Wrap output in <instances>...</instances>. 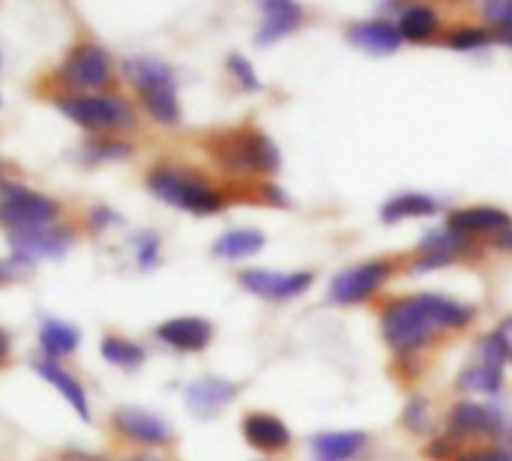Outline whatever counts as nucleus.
Segmentation results:
<instances>
[{
	"mask_svg": "<svg viewBox=\"0 0 512 461\" xmlns=\"http://www.w3.org/2000/svg\"><path fill=\"white\" fill-rule=\"evenodd\" d=\"M504 360H507V357H504V351H501V345H498L495 336L480 339L477 363L468 366V369L459 375L456 387H459L462 393H498L501 384H504Z\"/></svg>",
	"mask_w": 512,
	"mask_h": 461,
	"instance_id": "8",
	"label": "nucleus"
},
{
	"mask_svg": "<svg viewBox=\"0 0 512 461\" xmlns=\"http://www.w3.org/2000/svg\"><path fill=\"white\" fill-rule=\"evenodd\" d=\"M468 249V237L456 234V231H432L426 234V240L420 243V258L414 264L417 273H426V270H435L441 264H450L459 252Z\"/></svg>",
	"mask_w": 512,
	"mask_h": 461,
	"instance_id": "16",
	"label": "nucleus"
},
{
	"mask_svg": "<svg viewBox=\"0 0 512 461\" xmlns=\"http://www.w3.org/2000/svg\"><path fill=\"white\" fill-rule=\"evenodd\" d=\"M498 246H501L504 252H512V228H507V231H501V234H498Z\"/></svg>",
	"mask_w": 512,
	"mask_h": 461,
	"instance_id": "40",
	"label": "nucleus"
},
{
	"mask_svg": "<svg viewBox=\"0 0 512 461\" xmlns=\"http://www.w3.org/2000/svg\"><path fill=\"white\" fill-rule=\"evenodd\" d=\"M126 78L132 81V87L138 90L147 114L162 123L171 126L180 120V105H177V87H174V69L159 60V57H132L123 63Z\"/></svg>",
	"mask_w": 512,
	"mask_h": 461,
	"instance_id": "2",
	"label": "nucleus"
},
{
	"mask_svg": "<svg viewBox=\"0 0 512 461\" xmlns=\"http://www.w3.org/2000/svg\"><path fill=\"white\" fill-rule=\"evenodd\" d=\"M387 276H390V264H384V261L351 267L330 282V300L333 303H360L369 294H375L387 282Z\"/></svg>",
	"mask_w": 512,
	"mask_h": 461,
	"instance_id": "10",
	"label": "nucleus"
},
{
	"mask_svg": "<svg viewBox=\"0 0 512 461\" xmlns=\"http://www.w3.org/2000/svg\"><path fill=\"white\" fill-rule=\"evenodd\" d=\"M228 69H231V75H234L246 90H261V81H258V75H255V69H252V63H249L246 57L231 54V57H228Z\"/></svg>",
	"mask_w": 512,
	"mask_h": 461,
	"instance_id": "31",
	"label": "nucleus"
},
{
	"mask_svg": "<svg viewBox=\"0 0 512 461\" xmlns=\"http://www.w3.org/2000/svg\"><path fill=\"white\" fill-rule=\"evenodd\" d=\"M57 78L72 90H99L111 81V60L99 45L84 42L66 54L57 69Z\"/></svg>",
	"mask_w": 512,
	"mask_h": 461,
	"instance_id": "7",
	"label": "nucleus"
},
{
	"mask_svg": "<svg viewBox=\"0 0 512 461\" xmlns=\"http://www.w3.org/2000/svg\"><path fill=\"white\" fill-rule=\"evenodd\" d=\"M213 153L234 174H249V171L273 174L282 162L276 144L261 132H228L216 141Z\"/></svg>",
	"mask_w": 512,
	"mask_h": 461,
	"instance_id": "4",
	"label": "nucleus"
},
{
	"mask_svg": "<svg viewBox=\"0 0 512 461\" xmlns=\"http://www.w3.org/2000/svg\"><path fill=\"white\" fill-rule=\"evenodd\" d=\"M264 195H267V198H270L273 204H279V207H288V198H285V195H282L279 189H273V186H267V189H264Z\"/></svg>",
	"mask_w": 512,
	"mask_h": 461,
	"instance_id": "39",
	"label": "nucleus"
},
{
	"mask_svg": "<svg viewBox=\"0 0 512 461\" xmlns=\"http://www.w3.org/2000/svg\"><path fill=\"white\" fill-rule=\"evenodd\" d=\"M264 234L258 228H237V231H228L222 234L216 243H213V255L219 258H228V261H240V258H249L255 252L264 249Z\"/></svg>",
	"mask_w": 512,
	"mask_h": 461,
	"instance_id": "24",
	"label": "nucleus"
},
{
	"mask_svg": "<svg viewBox=\"0 0 512 461\" xmlns=\"http://www.w3.org/2000/svg\"><path fill=\"white\" fill-rule=\"evenodd\" d=\"M33 369H36V375L45 381V384H51L66 402H69V408L87 423L90 420V408H87V393H84V387L78 384V378H72L66 369H60V363H54V360H48V357H39V360H33Z\"/></svg>",
	"mask_w": 512,
	"mask_h": 461,
	"instance_id": "15",
	"label": "nucleus"
},
{
	"mask_svg": "<svg viewBox=\"0 0 512 461\" xmlns=\"http://www.w3.org/2000/svg\"><path fill=\"white\" fill-rule=\"evenodd\" d=\"M447 438L459 441V438H471V435H501L504 432V417L495 408L477 405V402H462L453 408L450 423H447Z\"/></svg>",
	"mask_w": 512,
	"mask_h": 461,
	"instance_id": "12",
	"label": "nucleus"
},
{
	"mask_svg": "<svg viewBox=\"0 0 512 461\" xmlns=\"http://www.w3.org/2000/svg\"><path fill=\"white\" fill-rule=\"evenodd\" d=\"M366 447L363 432H327L312 438L315 461H351Z\"/></svg>",
	"mask_w": 512,
	"mask_h": 461,
	"instance_id": "22",
	"label": "nucleus"
},
{
	"mask_svg": "<svg viewBox=\"0 0 512 461\" xmlns=\"http://www.w3.org/2000/svg\"><path fill=\"white\" fill-rule=\"evenodd\" d=\"M132 243H135V261H138V267L141 270L156 267V261H159V237L153 231H141V234H135Z\"/></svg>",
	"mask_w": 512,
	"mask_h": 461,
	"instance_id": "30",
	"label": "nucleus"
},
{
	"mask_svg": "<svg viewBox=\"0 0 512 461\" xmlns=\"http://www.w3.org/2000/svg\"><path fill=\"white\" fill-rule=\"evenodd\" d=\"M132 461H153V459H132Z\"/></svg>",
	"mask_w": 512,
	"mask_h": 461,
	"instance_id": "42",
	"label": "nucleus"
},
{
	"mask_svg": "<svg viewBox=\"0 0 512 461\" xmlns=\"http://www.w3.org/2000/svg\"><path fill=\"white\" fill-rule=\"evenodd\" d=\"M243 435L255 450H264V453H279L291 441L288 426L273 414H249L243 420Z\"/></svg>",
	"mask_w": 512,
	"mask_h": 461,
	"instance_id": "18",
	"label": "nucleus"
},
{
	"mask_svg": "<svg viewBox=\"0 0 512 461\" xmlns=\"http://www.w3.org/2000/svg\"><path fill=\"white\" fill-rule=\"evenodd\" d=\"M495 339H498V345H501L504 357H507V360H512V318L510 321H504V324L498 327Z\"/></svg>",
	"mask_w": 512,
	"mask_h": 461,
	"instance_id": "37",
	"label": "nucleus"
},
{
	"mask_svg": "<svg viewBox=\"0 0 512 461\" xmlns=\"http://www.w3.org/2000/svg\"><path fill=\"white\" fill-rule=\"evenodd\" d=\"M129 144L123 141H114V138H96L84 147V159L87 162H102V159H123L129 156Z\"/></svg>",
	"mask_w": 512,
	"mask_h": 461,
	"instance_id": "28",
	"label": "nucleus"
},
{
	"mask_svg": "<svg viewBox=\"0 0 512 461\" xmlns=\"http://www.w3.org/2000/svg\"><path fill=\"white\" fill-rule=\"evenodd\" d=\"M348 39L369 51V54H393L399 45H402V33L396 24H387V21H366V24H357L351 27Z\"/></svg>",
	"mask_w": 512,
	"mask_h": 461,
	"instance_id": "21",
	"label": "nucleus"
},
{
	"mask_svg": "<svg viewBox=\"0 0 512 461\" xmlns=\"http://www.w3.org/2000/svg\"><path fill=\"white\" fill-rule=\"evenodd\" d=\"M114 222H117V213L114 210H108V207H93L90 210V228L93 231H105Z\"/></svg>",
	"mask_w": 512,
	"mask_h": 461,
	"instance_id": "35",
	"label": "nucleus"
},
{
	"mask_svg": "<svg viewBox=\"0 0 512 461\" xmlns=\"http://www.w3.org/2000/svg\"><path fill=\"white\" fill-rule=\"evenodd\" d=\"M489 39H492V33L483 27H459V30H450V36H447L450 48H456V51L483 48V45H489Z\"/></svg>",
	"mask_w": 512,
	"mask_h": 461,
	"instance_id": "29",
	"label": "nucleus"
},
{
	"mask_svg": "<svg viewBox=\"0 0 512 461\" xmlns=\"http://www.w3.org/2000/svg\"><path fill=\"white\" fill-rule=\"evenodd\" d=\"M261 12H264V24L258 30V45H270L282 36H288L291 30H297V24L303 21V12L297 3H288V0H270V3H261Z\"/></svg>",
	"mask_w": 512,
	"mask_h": 461,
	"instance_id": "20",
	"label": "nucleus"
},
{
	"mask_svg": "<svg viewBox=\"0 0 512 461\" xmlns=\"http://www.w3.org/2000/svg\"><path fill=\"white\" fill-rule=\"evenodd\" d=\"M27 273H30V261L18 258V255H9L0 261V282H15Z\"/></svg>",
	"mask_w": 512,
	"mask_h": 461,
	"instance_id": "34",
	"label": "nucleus"
},
{
	"mask_svg": "<svg viewBox=\"0 0 512 461\" xmlns=\"http://www.w3.org/2000/svg\"><path fill=\"white\" fill-rule=\"evenodd\" d=\"M438 213V201H432L429 195H399L390 198L381 210L384 222H399L408 216H435Z\"/></svg>",
	"mask_w": 512,
	"mask_h": 461,
	"instance_id": "26",
	"label": "nucleus"
},
{
	"mask_svg": "<svg viewBox=\"0 0 512 461\" xmlns=\"http://www.w3.org/2000/svg\"><path fill=\"white\" fill-rule=\"evenodd\" d=\"M114 426L129 438V441H138V444H168L171 441V426L165 420H159L156 414L150 411H138V408H123L114 414Z\"/></svg>",
	"mask_w": 512,
	"mask_h": 461,
	"instance_id": "14",
	"label": "nucleus"
},
{
	"mask_svg": "<svg viewBox=\"0 0 512 461\" xmlns=\"http://www.w3.org/2000/svg\"><path fill=\"white\" fill-rule=\"evenodd\" d=\"M399 33L402 39L411 42H426L438 33V12L432 6H411L405 9L402 21H399Z\"/></svg>",
	"mask_w": 512,
	"mask_h": 461,
	"instance_id": "25",
	"label": "nucleus"
},
{
	"mask_svg": "<svg viewBox=\"0 0 512 461\" xmlns=\"http://www.w3.org/2000/svg\"><path fill=\"white\" fill-rule=\"evenodd\" d=\"M486 18L492 24H498L501 30H512V0H492L486 3Z\"/></svg>",
	"mask_w": 512,
	"mask_h": 461,
	"instance_id": "33",
	"label": "nucleus"
},
{
	"mask_svg": "<svg viewBox=\"0 0 512 461\" xmlns=\"http://www.w3.org/2000/svg\"><path fill=\"white\" fill-rule=\"evenodd\" d=\"M156 339L177 351H204L213 339V327L204 318H171L156 327Z\"/></svg>",
	"mask_w": 512,
	"mask_h": 461,
	"instance_id": "13",
	"label": "nucleus"
},
{
	"mask_svg": "<svg viewBox=\"0 0 512 461\" xmlns=\"http://www.w3.org/2000/svg\"><path fill=\"white\" fill-rule=\"evenodd\" d=\"M78 342H81V333L72 324L57 321V318H42V324H39V345H42L48 360L72 354L78 348Z\"/></svg>",
	"mask_w": 512,
	"mask_h": 461,
	"instance_id": "23",
	"label": "nucleus"
},
{
	"mask_svg": "<svg viewBox=\"0 0 512 461\" xmlns=\"http://www.w3.org/2000/svg\"><path fill=\"white\" fill-rule=\"evenodd\" d=\"M456 461H512V453L507 450H474V453H465Z\"/></svg>",
	"mask_w": 512,
	"mask_h": 461,
	"instance_id": "36",
	"label": "nucleus"
},
{
	"mask_svg": "<svg viewBox=\"0 0 512 461\" xmlns=\"http://www.w3.org/2000/svg\"><path fill=\"white\" fill-rule=\"evenodd\" d=\"M102 357L111 363V366H120V369H135L144 363V348L129 342V339H120V336H105L102 339Z\"/></svg>",
	"mask_w": 512,
	"mask_h": 461,
	"instance_id": "27",
	"label": "nucleus"
},
{
	"mask_svg": "<svg viewBox=\"0 0 512 461\" xmlns=\"http://www.w3.org/2000/svg\"><path fill=\"white\" fill-rule=\"evenodd\" d=\"M57 213H60V207L48 195H39L21 183H3L0 186V225H6L9 234L54 225Z\"/></svg>",
	"mask_w": 512,
	"mask_h": 461,
	"instance_id": "5",
	"label": "nucleus"
},
{
	"mask_svg": "<svg viewBox=\"0 0 512 461\" xmlns=\"http://www.w3.org/2000/svg\"><path fill=\"white\" fill-rule=\"evenodd\" d=\"M57 108L84 129L105 132V129H132L135 111L120 96H60Z\"/></svg>",
	"mask_w": 512,
	"mask_h": 461,
	"instance_id": "6",
	"label": "nucleus"
},
{
	"mask_svg": "<svg viewBox=\"0 0 512 461\" xmlns=\"http://www.w3.org/2000/svg\"><path fill=\"white\" fill-rule=\"evenodd\" d=\"M405 426L411 432H420V435L429 432V405H426V399H411V405L405 408Z\"/></svg>",
	"mask_w": 512,
	"mask_h": 461,
	"instance_id": "32",
	"label": "nucleus"
},
{
	"mask_svg": "<svg viewBox=\"0 0 512 461\" xmlns=\"http://www.w3.org/2000/svg\"><path fill=\"white\" fill-rule=\"evenodd\" d=\"M234 396H237L234 384H228V381H222V378H201V381L189 384V390H186V405H189L198 417H213V414H219Z\"/></svg>",
	"mask_w": 512,
	"mask_h": 461,
	"instance_id": "17",
	"label": "nucleus"
},
{
	"mask_svg": "<svg viewBox=\"0 0 512 461\" xmlns=\"http://www.w3.org/2000/svg\"><path fill=\"white\" fill-rule=\"evenodd\" d=\"M9 243H12V255L33 264L36 258L66 255V249L72 246V231L60 228V225H45V228H33V231H12Z\"/></svg>",
	"mask_w": 512,
	"mask_h": 461,
	"instance_id": "9",
	"label": "nucleus"
},
{
	"mask_svg": "<svg viewBox=\"0 0 512 461\" xmlns=\"http://www.w3.org/2000/svg\"><path fill=\"white\" fill-rule=\"evenodd\" d=\"M240 285L264 300H291L309 291L312 273H273V270H243Z\"/></svg>",
	"mask_w": 512,
	"mask_h": 461,
	"instance_id": "11",
	"label": "nucleus"
},
{
	"mask_svg": "<svg viewBox=\"0 0 512 461\" xmlns=\"http://www.w3.org/2000/svg\"><path fill=\"white\" fill-rule=\"evenodd\" d=\"M147 189L159 201H165L171 207H180V210H189V213H198V216L219 213L225 207V198H222L219 189H213L198 174L183 171V168H171V165L153 168L150 177H147Z\"/></svg>",
	"mask_w": 512,
	"mask_h": 461,
	"instance_id": "3",
	"label": "nucleus"
},
{
	"mask_svg": "<svg viewBox=\"0 0 512 461\" xmlns=\"http://www.w3.org/2000/svg\"><path fill=\"white\" fill-rule=\"evenodd\" d=\"M510 213L498 207H465L450 216V231L468 237V234H489V231H507L510 228Z\"/></svg>",
	"mask_w": 512,
	"mask_h": 461,
	"instance_id": "19",
	"label": "nucleus"
},
{
	"mask_svg": "<svg viewBox=\"0 0 512 461\" xmlns=\"http://www.w3.org/2000/svg\"><path fill=\"white\" fill-rule=\"evenodd\" d=\"M471 315H474L471 306L453 303L438 294H420V297L387 303L381 312V330L393 351L411 354L423 348L435 336V330L471 324Z\"/></svg>",
	"mask_w": 512,
	"mask_h": 461,
	"instance_id": "1",
	"label": "nucleus"
},
{
	"mask_svg": "<svg viewBox=\"0 0 512 461\" xmlns=\"http://www.w3.org/2000/svg\"><path fill=\"white\" fill-rule=\"evenodd\" d=\"M450 453H453V441H450V438H447V441H435V444L429 447V456H432V459H447Z\"/></svg>",
	"mask_w": 512,
	"mask_h": 461,
	"instance_id": "38",
	"label": "nucleus"
},
{
	"mask_svg": "<svg viewBox=\"0 0 512 461\" xmlns=\"http://www.w3.org/2000/svg\"><path fill=\"white\" fill-rule=\"evenodd\" d=\"M6 354H9V336L0 330V363L6 360Z\"/></svg>",
	"mask_w": 512,
	"mask_h": 461,
	"instance_id": "41",
	"label": "nucleus"
}]
</instances>
